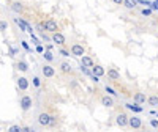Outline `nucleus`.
<instances>
[{
    "label": "nucleus",
    "mask_w": 158,
    "mask_h": 132,
    "mask_svg": "<svg viewBox=\"0 0 158 132\" xmlns=\"http://www.w3.org/2000/svg\"><path fill=\"white\" fill-rule=\"evenodd\" d=\"M32 104H33V99H32V96H29V94H24V96L21 98L19 106H21L22 112H27V110H30V109H32Z\"/></svg>",
    "instance_id": "f257e3e1"
},
{
    "label": "nucleus",
    "mask_w": 158,
    "mask_h": 132,
    "mask_svg": "<svg viewBox=\"0 0 158 132\" xmlns=\"http://www.w3.org/2000/svg\"><path fill=\"white\" fill-rule=\"evenodd\" d=\"M43 28L49 33H54V32H59V24L55 22L54 19H48V21L43 24Z\"/></svg>",
    "instance_id": "f03ea898"
},
{
    "label": "nucleus",
    "mask_w": 158,
    "mask_h": 132,
    "mask_svg": "<svg viewBox=\"0 0 158 132\" xmlns=\"http://www.w3.org/2000/svg\"><path fill=\"white\" fill-rule=\"evenodd\" d=\"M38 124L43 127H49L51 126V115L48 113H40L38 115Z\"/></svg>",
    "instance_id": "7ed1b4c3"
},
{
    "label": "nucleus",
    "mask_w": 158,
    "mask_h": 132,
    "mask_svg": "<svg viewBox=\"0 0 158 132\" xmlns=\"http://www.w3.org/2000/svg\"><path fill=\"white\" fill-rule=\"evenodd\" d=\"M41 72H43L44 77L51 79V77H54V75H55V68H54V66H51V64H43Z\"/></svg>",
    "instance_id": "20e7f679"
},
{
    "label": "nucleus",
    "mask_w": 158,
    "mask_h": 132,
    "mask_svg": "<svg viewBox=\"0 0 158 132\" xmlns=\"http://www.w3.org/2000/svg\"><path fill=\"white\" fill-rule=\"evenodd\" d=\"M128 126L130 127H133V129H141L142 127V121H141V118H138V116H130L128 118Z\"/></svg>",
    "instance_id": "39448f33"
},
{
    "label": "nucleus",
    "mask_w": 158,
    "mask_h": 132,
    "mask_svg": "<svg viewBox=\"0 0 158 132\" xmlns=\"http://www.w3.org/2000/svg\"><path fill=\"white\" fill-rule=\"evenodd\" d=\"M84 54H86L84 46H81V44H73V46H71V55H74V57H82Z\"/></svg>",
    "instance_id": "423d86ee"
},
{
    "label": "nucleus",
    "mask_w": 158,
    "mask_h": 132,
    "mask_svg": "<svg viewBox=\"0 0 158 132\" xmlns=\"http://www.w3.org/2000/svg\"><path fill=\"white\" fill-rule=\"evenodd\" d=\"M51 41L52 43H55V44H59V46H62V44H65V36L60 33V32H54L52 33V36H51Z\"/></svg>",
    "instance_id": "0eeeda50"
},
{
    "label": "nucleus",
    "mask_w": 158,
    "mask_h": 132,
    "mask_svg": "<svg viewBox=\"0 0 158 132\" xmlns=\"http://www.w3.org/2000/svg\"><path fill=\"white\" fill-rule=\"evenodd\" d=\"M116 123H117V126H120V127L128 126V115H127V113H119L117 118H116Z\"/></svg>",
    "instance_id": "6e6552de"
},
{
    "label": "nucleus",
    "mask_w": 158,
    "mask_h": 132,
    "mask_svg": "<svg viewBox=\"0 0 158 132\" xmlns=\"http://www.w3.org/2000/svg\"><path fill=\"white\" fill-rule=\"evenodd\" d=\"M16 85H17V88H19L21 91H25L27 88H29V79L27 77H19L17 82H16Z\"/></svg>",
    "instance_id": "1a4fd4ad"
},
{
    "label": "nucleus",
    "mask_w": 158,
    "mask_h": 132,
    "mask_svg": "<svg viewBox=\"0 0 158 132\" xmlns=\"http://www.w3.org/2000/svg\"><path fill=\"white\" fill-rule=\"evenodd\" d=\"M92 74L97 75V77H103V75L106 74V71H105L103 66H100V64H94V66H92Z\"/></svg>",
    "instance_id": "9d476101"
},
{
    "label": "nucleus",
    "mask_w": 158,
    "mask_h": 132,
    "mask_svg": "<svg viewBox=\"0 0 158 132\" xmlns=\"http://www.w3.org/2000/svg\"><path fill=\"white\" fill-rule=\"evenodd\" d=\"M11 9H13V11H14L16 14H21V13L24 11V5H22L21 2H17V0H16V2H13V3H11Z\"/></svg>",
    "instance_id": "9b49d317"
},
{
    "label": "nucleus",
    "mask_w": 158,
    "mask_h": 132,
    "mask_svg": "<svg viewBox=\"0 0 158 132\" xmlns=\"http://www.w3.org/2000/svg\"><path fill=\"white\" fill-rule=\"evenodd\" d=\"M101 104H103L105 107H114V99L106 94V96H103V98H101Z\"/></svg>",
    "instance_id": "f8f14e48"
},
{
    "label": "nucleus",
    "mask_w": 158,
    "mask_h": 132,
    "mask_svg": "<svg viewBox=\"0 0 158 132\" xmlns=\"http://www.w3.org/2000/svg\"><path fill=\"white\" fill-rule=\"evenodd\" d=\"M125 107H127V109H130V110H133V112H136V113H141V112H142V107L139 106L138 102H136V104H130V102H125Z\"/></svg>",
    "instance_id": "ddd939ff"
},
{
    "label": "nucleus",
    "mask_w": 158,
    "mask_h": 132,
    "mask_svg": "<svg viewBox=\"0 0 158 132\" xmlns=\"http://www.w3.org/2000/svg\"><path fill=\"white\" fill-rule=\"evenodd\" d=\"M60 71L65 72V74H70V72L73 71V68H71V64H70L68 61H62V63H60Z\"/></svg>",
    "instance_id": "4468645a"
},
{
    "label": "nucleus",
    "mask_w": 158,
    "mask_h": 132,
    "mask_svg": "<svg viewBox=\"0 0 158 132\" xmlns=\"http://www.w3.org/2000/svg\"><path fill=\"white\" fill-rule=\"evenodd\" d=\"M81 64H84V66H87V68H92L95 63H94V60L90 58V57H87V55H82V60H81Z\"/></svg>",
    "instance_id": "2eb2a0df"
},
{
    "label": "nucleus",
    "mask_w": 158,
    "mask_h": 132,
    "mask_svg": "<svg viewBox=\"0 0 158 132\" xmlns=\"http://www.w3.org/2000/svg\"><path fill=\"white\" fill-rule=\"evenodd\" d=\"M16 68L19 69L21 72H25L27 69H29V63H27V61H24V60H19V61L16 63Z\"/></svg>",
    "instance_id": "dca6fc26"
},
{
    "label": "nucleus",
    "mask_w": 158,
    "mask_h": 132,
    "mask_svg": "<svg viewBox=\"0 0 158 132\" xmlns=\"http://www.w3.org/2000/svg\"><path fill=\"white\" fill-rule=\"evenodd\" d=\"M108 77L112 79V80H119L120 79V72L116 69H108Z\"/></svg>",
    "instance_id": "f3484780"
},
{
    "label": "nucleus",
    "mask_w": 158,
    "mask_h": 132,
    "mask_svg": "<svg viewBox=\"0 0 158 132\" xmlns=\"http://www.w3.org/2000/svg\"><path fill=\"white\" fill-rule=\"evenodd\" d=\"M145 94L144 93H136L134 94V102H138V104H144L145 102Z\"/></svg>",
    "instance_id": "a211bd4d"
},
{
    "label": "nucleus",
    "mask_w": 158,
    "mask_h": 132,
    "mask_svg": "<svg viewBox=\"0 0 158 132\" xmlns=\"http://www.w3.org/2000/svg\"><path fill=\"white\" fill-rule=\"evenodd\" d=\"M122 5L127 8V9H133L136 6V0H123Z\"/></svg>",
    "instance_id": "6ab92c4d"
},
{
    "label": "nucleus",
    "mask_w": 158,
    "mask_h": 132,
    "mask_svg": "<svg viewBox=\"0 0 158 132\" xmlns=\"http://www.w3.org/2000/svg\"><path fill=\"white\" fill-rule=\"evenodd\" d=\"M147 102L150 104L152 107H156V106H158V96H155V94H153V96H149V98H147Z\"/></svg>",
    "instance_id": "aec40b11"
},
{
    "label": "nucleus",
    "mask_w": 158,
    "mask_h": 132,
    "mask_svg": "<svg viewBox=\"0 0 158 132\" xmlns=\"http://www.w3.org/2000/svg\"><path fill=\"white\" fill-rule=\"evenodd\" d=\"M43 58L46 60V61H54V55H52V52L51 50H46V52H43Z\"/></svg>",
    "instance_id": "412c9836"
},
{
    "label": "nucleus",
    "mask_w": 158,
    "mask_h": 132,
    "mask_svg": "<svg viewBox=\"0 0 158 132\" xmlns=\"http://www.w3.org/2000/svg\"><path fill=\"white\" fill-rule=\"evenodd\" d=\"M32 83H33L35 88H40V87H41V79L38 77V75H35V77L32 79Z\"/></svg>",
    "instance_id": "4be33fe9"
},
{
    "label": "nucleus",
    "mask_w": 158,
    "mask_h": 132,
    "mask_svg": "<svg viewBox=\"0 0 158 132\" xmlns=\"http://www.w3.org/2000/svg\"><path fill=\"white\" fill-rule=\"evenodd\" d=\"M6 28H8V22H6V21H0V32L5 33Z\"/></svg>",
    "instance_id": "5701e85b"
},
{
    "label": "nucleus",
    "mask_w": 158,
    "mask_h": 132,
    "mask_svg": "<svg viewBox=\"0 0 158 132\" xmlns=\"http://www.w3.org/2000/svg\"><path fill=\"white\" fill-rule=\"evenodd\" d=\"M10 132H19V130H22V127L21 126H17V124H13V126H10V129H8Z\"/></svg>",
    "instance_id": "b1692460"
},
{
    "label": "nucleus",
    "mask_w": 158,
    "mask_h": 132,
    "mask_svg": "<svg viewBox=\"0 0 158 132\" xmlns=\"http://www.w3.org/2000/svg\"><path fill=\"white\" fill-rule=\"evenodd\" d=\"M81 71L84 72V74H87V75H92V72L89 71V68H87V66H84V64H81Z\"/></svg>",
    "instance_id": "393cba45"
},
{
    "label": "nucleus",
    "mask_w": 158,
    "mask_h": 132,
    "mask_svg": "<svg viewBox=\"0 0 158 132\" xmlns=\"http://www.w3.org/2000/svg\"><path fill=\"white\" fill-rule=\"evenodd\" d=\"M152 14V8H144L142 9V16H150Z\"/></svg>",
    "instance_id": "a878e982"
},
{
    "label": "nucleus",
    "mask_w": 158,
    "mask_h": 132,
    "mask_svg": "<svg viewBox=\"0 0 158 132\" xmlns=\"http://www.w3.org/2000/svg\"><path fill=\"white\" fill-rule=\"evenodd\" d=\"M106 93H109L111 96H117V93H116L112 88H111V87H108V85H106Z\"/></svg>",
    "instance_id": "bb28decb"
},
{
    "label": "nucleus",
    "mask_w": 158,
    "mask_h": 132,
    "mask_svg": "<svg viewBox=\"0 0 158 132\" xmlns=\"http://www.w3.org/2000/svg\"><path fill=\"white\" fill-rule=\"evenodd\" d=\"M41 40H43V41H46V43H49V41H51V38H49L48 35H44V33L41 32Z\"/></svg>",
    "instance_id": "cd10ccee"
},
{
    "label": "nucleus",
    "mask_w": 158,
    "mask_h": 132,
    "mask_svg": "<svg viewBox=\"0 0 158 132\" xmlns=\"http://www.w3.org/2000/svg\"><path fill=\"white\" fill-rule=\"evenodd\" d=\"M150 8L152 9H158V0H153V2L150 3Z\"/></svg>",
    "instance_id": "c85d7f7f"
},
{
    "label": "nucleus",
    "mask_w": 158,
    "mask_h": 132,
    "mask_svg": "<svg viewBox=\"0 0 158 132\" xmlns=\"http://www.w3.org/2000/svg\"><path fill=\"white\" fill-rule=\"evenodd\" d=\"M36 52H38V54H43V52H44V49H43L41 44H36Z\"/></svg>",
    "instance_id": "c756f323"
},
{
    "label": "nucleus",
    "mask_w": 158,
    "mask_h": 132,
    "mask_svg": "<svg viewBox=\"0 0 158 132\" xmlns=\"http://www.w3.org/2000/svg\"><path fill=\"white\" fill-rule=\"evenodd\" d=\"M150 126L156 129V127H158V120H152V121H150Z\"/></svg>",
    "instance_id": "7c9ffc66"
},
{
    "label": "nucleus",
    "mask_w": 158,
    "mask_h": 132,
    "mask_svg": "<svg viewBox=\"0 0 158 132\" xmlns=\"http://www.w3.org/2000/svg\"><path fill=\"white\" fill-rule=\"evenodd\" d=\"M22 47H24L25 50H30V46L27 44V41H22Z\"/></svg>",
    "instance_id": "2f4dec72"
},
{
    "label": "nucleus",
    "mask_w": 158,
    "mask_h": 132,
    "mask_svg": "<svg viewBox=\"0 0 158 132\" xmlns=\"http://www.w3.org/2000/svg\"><path fill=\"white\" fill-rule=\"evenodd\" d=\"M32 43H33V44H40V41L35 38V35H33V33H32Z\"/></svg>",
    "instance_id": "473e14b6"
},
{
    "label": "nucleus",
    "mask_w": 158,
    "mask_h": 132,
    "mask_svg": "<svg viewBox=\"0 0 158 132\" xmlns=\"http://www.w3.org/2000/svg\"><path fill=\"white\" fill-rule=\"evenodd\" d=\"M60 55H63V57H68V55H70V52H67V50H63V49H62V50H60Z\"/></svg>",
    "instance_id": "72a5a7b5"
},
{
    "label": "nucleus",
    "mask_w": 158,
    "mask_h": 132,
    "mask_svg": "<svg viewBox=\"0 0 158 132\" xmlns=\"http://www.w3.org/2000/svg\"><path fill=\"white\" fill-rule=\"evenodd\" d=\"M22 130H24V132H30V130H33V129H30L29 126H25V127H22Z\"/></svg>",
    "instance_id": "f704fd0d"
},
{
    "label": "nucleus",
    "mask_w": 158,
    "mask_h": 132,
    "mask_svg": "<svg viewBox=\"0 0 158 132\" xmlns=\"http://www.w3.org/2000/svg\"><path fill=\"white\" fill-rule=\"evenodd\" d=\"M112 2H114L116 5H122V2H123V0H112Z\"/></svg>",
    "instance_id": "c9c22d12"
},
{
    "label": "nucleus",
    "mask_w": 158,
    "mask_h": 132,
    "mask_svg": "<svg viewBox=\"0 0 158 132\" xmlns=\"http://www.w3.org/2000/svg\"><path fill=\"white\" fill-rule=\"evenodd\" d=\"M156 11H158V9H156Z\"/></svg>",
    "instance_id": "e433bc0d"
}]
</instances>
